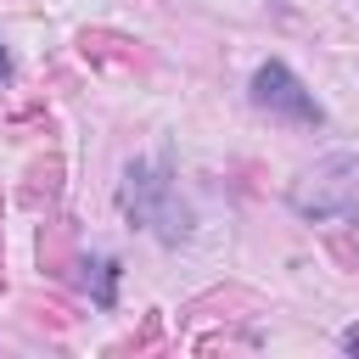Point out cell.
<instances>
[{
  "instance_id": "cell-4",
  "label": "cell",
  "mask_w": 359,
  "mask_h": 359,
  "mask_svg": "<svg viewBox=\"0 0 359 359\" xmlns=\"http://www.w3.org/2000/svg\"><path fill=\"white\" fill-rule=\"evenodd\" d=\"M342 342H348V348H359V331H348V337H342Z\"/></svg>"
},
{
  "instance_id": "cell-5",
  "label": "cell",
  "mask_w": 359,
  "mask_h": 359,
  "mask_svg": "<svg viewBox=\"0 0 359 359\" xmlns=\"http://www.w3.org/2000/svg\"><path fill=\"white\" fill-rule=\"evenodd\" d=\"M6 73H11V62H6V50H0V79H6Z\"/></svg>"
},
{
  "instance_id": "cell-2",
  "label": "cell",
  "mask_w": 359,
  "mask_h": 359,
  "mask_svg": "<svg viewBox=\"0 0 359 359\" xmlns=\"http://www.w3.org/2000/svg\"><path fill=\"white\" fill-rule=\"evenodd\" d=\"M353 196H359V163L342 157V151L320 157V163L303 168L297 185H292V208H297L303 219H337V213L353 208Z\"/></svg>"
},
{
  "instance_id": "cell-3",
  "label": "cell",
  "mask_w": 359,
  "mask_h": 359,
  "mask_svg": "<svg viewBox=\"0 0 359 359\" xmlns=\"http://www.w3.org/2000/svg\"><path fill=\"white\" fill-rule=\"evenodd\" d=\"M252 107L280 118V123H303V129H320L325 123V107L314 101V90L286 67V62H264L252 73Z\"/></svg>"
},
{
  "instance_id": "cell-1",
  "label": "cell",
  "mask_w": 359,
  "mask_h": 359,
  "mask_svg": "<svg viewBox=\"0 0 359 359\" xmlns=\"http://www.w3.org/2000/svg\"><path fill=\"white\" fill-rule=\"evenodd\" d=\"M118 208H123L140 230H151L157 241L191 236V208L180 202V185L168 180V163H157V157H135V163L123 168Z\"/></svg>"
}]
</instances>
